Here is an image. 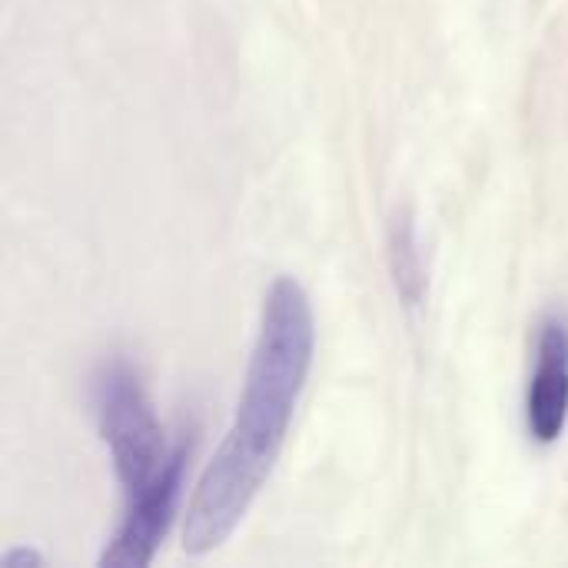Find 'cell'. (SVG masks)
Masks as SVG:
<instances>
[{
	"instance_id": "cell-1",
	"label": "cell",
	"mask_w": 568,
	"mask_h": 568,
	"mask_svg": "<svg viewBox=\"0 0 568 568\" xmlns=\"http://www.w3.org/2000/svg\"><path fill=\"white\" fill-rule=\"evenodd\" d=\"M313 339L316 329L306 290L293 276H280L266 293L240 413L186 506V556L220 549L260 496L306 386Z\"/></svg>"
},
{
	"instance_id": "cell-2",
	"label": "cell",
	"mask_w": 568,
	"mask_h": 568,
	"mask_svg": "<svg viewBox=\"0 0 568 568\" xmlns=\"http://www.w3.org/2000/svg\"><path fill=\"white\" fill-rule=\"evenodd\" d=\"M93 403L103 443L110 446L113 469L123 486V499L130 503L163 476L176 443H163V429L153 416L146 386L140 373L123 359H113L100 369L93 383Z\"/></svg>"
},
{
	"instance_id": "cell-3",
	"label": "cell",
	"mask_w": 568,
	"mask_h": 568,
	"mask_svg": "<svg viewBox=\"0 0 568 568\" xmlns=\"http://www.w3.org/2000/svg\"><path fill=\"white\" fill-rule=\"evenodd\" d=\"M186 459H190V446H186V439H180L170 466L163 469V476L146 493H140L136 499L126 503L123 523H120L116 536L110 539V546L103 549L100 566L143 568L153 562V552L163 542L166 529L173 526V516H176V506H180V496H183Z\"/></svg>"
},
{
	"instance_id": "cell-4",
	"label": "cell",
	"mask_w": 568,
	"mask_h": 568,
	"mask_svg": "<svg viewBox=\"0 0 568 568\" xmlns=\"http://www.w3.org/2000/svg\"><path fill=\"white\" fill-rule=\"evenodd\" d=\"M568 419V320L546 316L536 343V369L526 393V426L542 446L562 436Z\"/></svg>"
},
{
	"instance_id": "cell-5",
	"label": "cell",
	"mask_w": 568,
	"mask_h": 568,
	"mask_svg": "<svg viewBox=\"0 0 568 568\" xmlns=\"http://www.w3.org/2000/svg\"><path fill=\"white\" fill-rule=\"evenodd\" d=\"M389 263H393L396 290L403 293V300L409 306H416L426 290V270H423V250L416 240V226L409 216H396V223L389 230Z\"/></svg>"
},
{
	"instance_id": "cell-6",
	"label": "cell",
	"mask_w": 568,
	"mask_h": 568,
	"mask_svg": "<svg viewBox=\"0 0 568 568\" xmlns=\"http://www.w3.org/2000/svg\"><path fill=\"white\" fill-rule=\"evenodd\" d=\"M43 559L33 552V549H17V552H7L3 556V566L7 568H17V566H40Z\"/></svg>"
}]
</instances>
